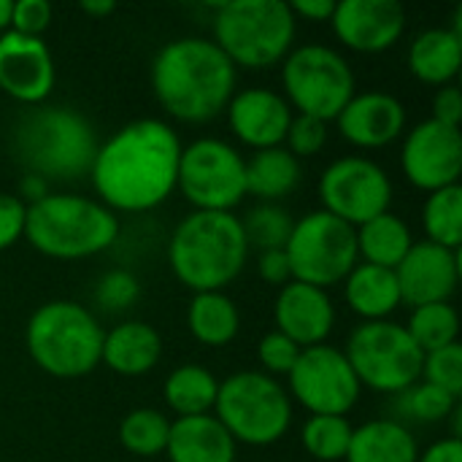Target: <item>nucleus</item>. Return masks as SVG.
I'll list each match as a JSON object with an SVG mask.
<instances>
[{"instance_id":"nucleus-31","label":"nucleus","mask_w":462,"mask_h":462,"mask_svg":"<svg viewBox=\"0 0 462 462\" xmlns=\"http://www.w3.org/2000/svg\"><path fill=\"white\" fill-rule=\"evenodd\" d=\"M422 225L430 244L457 252L462 244V187L452 184L428 195Z\"/></svg>"},{"instance_id":"nucleus-42","label":"nucleus","mask_w":462,"mask_h":462,"mask_svg":"<svg viewBox=\"0 0 462 462\" xmlns=\"http://www.w3.org/2000/svg\"><path fill=\"white\" fill-rule=\"evenodd\" d=\"M24 219H27V206L16 195L0 192V252L14 246L19 238H24Z\"/></svg>"},{"instance_id":"nucleus-44","label":"nucleus","mask_w":462,"mask_h":462,"mask_svg":"<svg viewBox=\"0 0 462 462\" xmlns=\"http://www.w3.org/2000/svg\"><path fill=\"white\" fill-rule=\"evenodd\" d=\"M257 273H260V279L265 284H273V287H284L287 282H292L290 260H287L284 249L260 252V257H257Z\"/></svg>"},{"instance_id":"nucleus-1","label":"nucleus","mask_w":462,"mask_h":462,"mask_svg":"<svg viewBox=\"0 0 462 462\" xmlns=\"http://www.w3.org/2000/svg\"><path fill=\"white\" fill-rule=\"evenodd\" d=\"M179 133L162 119H135L97 146L89 179L106 208L141 214L171 198L181 157Z\"/></svg>"},{"instance_id":"nucleus-37","label":"nucleus","mask_w":462,"mask_h":462,"mask_svg":"<svg viewBox=\"0 0 462 462\" xmlns=\"http://www.w3.org/2000/svg\"><path fill=\"white\" fill-rule=\"evenodd\" d=\"M422 382L449 393L452 398L460 401L462 395V346L449 344L439 352L425 355L422 363Z\"/></svg>"},{"instance_id":"nucleus-36","label":"nucleus","mask_w":462,"mask_h":462,"mask_svg":"<svg viewBox=\"0 0 462 462\" xmlns=\"http://www.w3.org/2000/svg\"><path fill=\"white\" fill-rule=\"evenodd\" d=\"M398 406H401V417L422 425H433V422H444L457 411V398L420 379L417 384H411L398 395Z\"/></svg>"},{"instance_id":"nucleus-38","label":"nucleus","mask_w":462,"mask_h":462,"mask_svg":"<svg viewBox=\"0 0 462 462\" xmlns=\"http://www.w3.org/2000/svg\"><path fill=\"white\" fill-rule=\"evenodd\" d=\"M287 152L298 160V157H314L325 149L328 143V122L314 119V116H292L290 130H287Z\"/></svg>"},{"instance_id":"nucleus-41","label":"nucleus","mask_w":462,"mask_h":462,"mask_svg":"<svg viewBox=\"0 0 462 462\" xmlns=\"http://www.w3.org/2000/svg\"><path fill=\"white\" fill-rule=\"evenodd\" d=\"M51 24V3L49 0H19L11 8V30L22 35L41 38V32Z\"/></svg>"},{"instance_id":"nucleus-23","label":"nucleus","mask_w":462,"mask_h":462,"mask_svg":"<svg viewBox=\"0 0 462 462\" xmlns=\"http://www.w3.org/2000/svg\"><path fill=\"white\" fill-rule=\"evenodd\" d=\"M162 357V338L146 322H122L103 336L100 363L119 376H143Z\"/></svg>"},{"instance_id":"nucleus-26","label":"nucleus","mask_w":462,"mask_h":462,"mask_svg":"<svg viewBox=\"0 0 462 462\" xmlns=\"http://www.w3.org/2000/svg\"><path fill=\"white\" fill-rule=\"evenodd\" d=\"M420 447L414 433L395 420H371L352 430L344 462H417Z\"/></svg>"},{"instance_id":"nucleus-30","label":"nucleus","mask_w":462,"mask_h":462,"mask_svg":"<svg viewBox=\"0 0 462 462\" xmlns=\"http://www.w3.org/2000/svg\"><path fill=\"white\" fill-rule=\"evenodd\" d=\"M219 382L203 365H181L165 379V403L181 417H203L214 411Z\"/></svg>"},{"instance_id":"nucleus-7","label":"nucleus","mask_w":462,"mask_h":462,"mask_svg":"<svg viewBox=\"0 0 462 462\" xmlns=\"http://www.w3.org/2000/svg\"><path fill=\"white\" fill-rule=\"evenodd\" d=\"M298 19L284 0H230L217 5L214 43L238 68L263 70L292 51Z\"/></svg>"},{"instance_id":"nucleus-14","label":"nucleus","mask_w":462,"mask_h":462,"mask_svg":"<svg viewBox=\"0 0 462 462\" xmlns=\"http://www.w3.org/2000/svg\"><path fill=\"white\" fill-rule=\"evenodd\" d=\"M287 376L292 398L311 414L346 417L363 390L346 355L328 344L300 349V357Z\"/></svg>"},{"instance_id":"nucleus-8","label":"nucleus","mask_w":462,"mask_h":462,"mask_svg":"<svg viewBox=\"0 0 462 462\" xmlns=\"http://www.w3.org/2000/svg\"><path fill=\"white\" fill-rule=\"evenodd\" d=\"M214 417L238 444L271 447L290 430L292 406L287 390L263 371H241L219 384Z\"/></svg>"},{"instance_id":"nucleus-33","label":"nucleus","mask_w":462,"mask_h":462,"mask_svg":"<svg viewBox=\"0 0 462 462\" xmlns=\"http://www.w3.org/2000/svg\"><path fill=\"white\" fill-rule=\"evenodd\" d=\"M352 425L346 417H328V414H311L303 425L300 441L303 449L322 462H344L349 444H352Z\"/></svg>"},{"instance_id":"nucleus-39","label":"nucleus","mask_w":462,"mask_h":462,"mask_svg":"<svg viewBox=\"0 0 462 462\" xmlns=\"http://www.w3.org/2000/svg\"><path fill=\"white\" fill-rule=\"evenodd\" d=\"M300 357V346H295L287 336H282L279 330L265 333L257 344V360L265 368L263 374L268 376H287L292 371V365Z\"/></svg>"},{"instance_id":"nucleus-32","label":"nucleus","mask_w":462,"mask_h":462,"mask_svg":"<svg viewBox=\"0 0 462 462\" xmlns=\"http://www.w3.org/2000/svg\"><path fill=\"white\" fill-rule=\"evenodd\" d=\"M411 341L422 349V355L439 352L449 344H457L460 333V317L455 306L449 303H430L411 311V319L406 325Z\"/></svg>"},{"instance_id":"nucleus-25","label":"nucleus","mask_w":462,"mask_h":462,"mask_svg":"<svg viewBox=\"0 0 462 462\" xmlns=\"http://www.w3.org/2000/svg\"><path fill=\"white\" fill-rule=\"evenodd\" d=\"M409 70L433 87H447L462 68V35L449 27H430L409 46Z\"/></svg>"},{"instance_id":"nucleus-35","label":"nucleus","mask_w":462,"mask_h":462,"mask_svg":"<svg viewBox=\"0 0 462 462\" xmlns=\"http://www.w3.org/2000/svg\"><path fill=\"white\" fill-rule=\"evenodd\" d=\"M241 225H244L246 244L257 246L260 252H268V249L287 246L295 219L290 217L287 208H282L276 203H263V206H254L249 211V217L241 219Z\"/></svg>"},{"instance_id":"nucleus-19","label":"nucleus","mask_w":462,"mask_h":462,"mask_svg":"<svg viewBox=\"0 0 462 462\" xmlns=\"http://www.w3.org/2000/svg\"><path fill=\"white\" fill-rule=\"evenodd\" d=\"M227 122L241 143L263 152L282 146L292 122V108L279 92L249 87L230 97Z\"/></svg>"},{"instance_id":"nucleus-46","label":"nucleus","mask_w":462,"mask_h":462,"mask_svg":"<svg viewBox=\"0 0 462 462\" xmlns=\"http://www.w3.org/2000/svg\"><path fill=\"white\" fill-rule=\"evenodd\" d=\"M417 462H462V441L455 436L441 439L433 447H428Z\"/></svg>"},{"instance_id":"nucleus-40","label":"nucleus","mask_w":462,"mask_h":462,"mask_svg":"<svg viewBox=\"0 0 462 462\" xmlns=\"http://www.w3.org/2000/svg\"><path fill=\"white\" fill-rule=\"evenodd\" d=\"M138 292H141V287H138L135 276L130 271H122V268L108 271L95 287V298L106 311H122V309L133 306Z\"/></svg>"},{"instance_id":"nucleus-43","label":"nucleus","mask_w":462,"mask_h":462,"mask_svg":"<svg viewBox=\"0 0 462 462\" xmlns=\"http://www.w3.org/2000/svg\"><path fill=\"white\" fill-rule=\"evenodd\" d=\"M430 119H436L441 125H449V127H460L462 92L457 87H452V84L439 87V92L433 95V116Z\"/></svg>"},{"instance_id":"nucleus-11","label":"nucleus","mask_w":462,"mask_h":462,"mask_svg":"<svg viewBox=\"0 0 462 462\" xmlns=\"http://www.w3.org/2000/svg\"><path fill=\"white\" fill-rule=\"evenodd\" d=\"M284 254L292 282L328 290L357 265V233L328 211H311L292 225Z\"/></svg>"},{"instance_id":"nucleus-34","label":"nucleus","mask_w":462,"mask_h":462,"mask_svg":"<svg viewBox=\"0 0 462 462\" xmlns=\"http://www.w3.org/2000/svg\"><path fill=\"white\" fill-rule=\"evenodd\" d=\"M171 422L154 409H135L119 422V444L138 457H154L165 452Z\"/></svg>"},{"instance_id":"nucleus-2","label":"nucleus","mask_w":462,"mask_h":462,"mask_svg":"<svg viewBox=\"0 0 462 462\" xmlns=\"http://www.w3.org/2000/svg\"><path fill=\"white\" fill-rule=\"evenodd\" d=\"M152 89L171 116L200 125L219 116L236 95V65L208 38H176L152 62Z\"/></svg>"},{"instance_id":"nucleus-13","label":"nucleus","mask_w":462,"mask_h":462,"mask_svg":"<svg viewBox=\"0 0 462 462\" xmlns=\"http://www.w3.org/2000/svg\"><path fill=\"white\" fill-rule=\"evenodd\" d=\"M322 211L360 227L384 214L393 200V181L382 165L368 157H341L330 162L319 179Z\"/></svg>"},{"instance_id":"nucleus-4","label":"nucleus","mask_w":462,"mask_h":462,"mask_svg":"<svg viewBox=\"0 0 462 462\" xmlns=\"http://www.w3.org/2000/svg\"><path fill=\"white\" fill-rule=\"evenodd\" d=\"M249 254L244 225L233 211H192L168 244L176 279L198 292H222L238 279Z\"/></svg>"},{"instance_id":"nucleus-16","label":"nucleus","mask_w":462,"mask_h":462,"mask_svg":"<svg viewBox=\"0 0 462 462\" xmlns=\"http://www.w3.org/2000/svg\"><path fill=\"white\" fill-rule=\"evenodd\" d=\"M54 60L43 38L5 30L0 35V89L24 103L41 106L54 89Z\"/></svg>"},{"instance_id":"nucleus-12","label":"nucleus","mask_w":462,"mask_h":462,"mask_svg":"<svg viewBox=\"0 0 462 462\" xmlns=\"http://www.w3.org/2000/svg\"><path fill=\"white\" fill-rule=\"evenodd\" d=\"M176 187L198 211H233L246 195V160L219 138H198L181 149Z\"/></svg>"},{"instance_id":"nucleus-3","label":"nucleus","mask_w":462,"mask_h":462,"mask_svg":"<svg viewBox=\"0 0 462 462\" xmlns=\"http://www.w3.org/2000/svg\"><path fill=\"white\" fill-rule=\"evenodd\" d=\"M11 146L24 173L43 181H76L89 176L100 143L79 111L68 106H30L14 125Z\"/></svg>"},{"instance_id":"nucleus-18","label":"nucleus","mask_w":462,"mask_h":462,"mask_svg":"<svg viewBox=\"0 0 462 462\" xmlns=\"http://www.w3.org/2000/svg\"><path fill=\"white\" fill-rule=\"evenodd\" d=\"M401 303L420 309L449 303L460 282V254L430 241H420L395 268Z\"/></svg>"},{"instance_id":"nucleus-48","label":"nucleus","mask_w":462,"mask_h":462,"mask_svg":"<svg viewBox=\"0 0 462 462\" xmlns=\"http://www.w3.org/2000/svg\"><path fill=\"white\" fill-rule=\"evenodd\" d=\"M116 5L111 3V0H84L81 3V11H87L89 16H106V14H111Z\"/></svg>"},{"instance_id":"nucleus-45","label":"nucleus","mask_w":462,"mask_h":462,"mask_svg":"<svg viewBox=\"0 0 462 462\" xmlns=\"http://www.w3.org/2000/svg\"><path fill=\"white\" fill-rule=\"evenodd\" d=\"M292 16H303L309 22H330L333 11H336V0H292L287 3Z\"/></svg>"},{"instance_id":"nucleus-24","label":"nucleus","mask_w":462,"mask_h":462,"mask_svg":"<svg viewBox=\"0 0 462 462\" xmlns=\"http://www.w3.org/2000/svg\"><path fill=\"white\" fill-rule=\"evenodd\" d=\"M344 298L349 309L363 317V322L387 319L401 306V290L395 271L357 263L352 273L344 279Z\"/></svg>"},{"instance_id":"nucleus-29","label":"nucleus","mask_w":462,"mask_h":462,"mask_svg":"<svg viewBox=\"0 0 462 462\" xmlns=\"http://www.w3.org/2000/svg\"><path fill=\"white\" fill-rule=\"evenodd\" d=\"M189 333L206 346H225L238 336L241 317L225 292H198L187 311Z\"/></svg>"},{"instance_id":"nucleus-47","label":"nucleus","mask_w":462,"mask_h":462,"mask_svg":"<svg viewBox=\"0 0 462 462\" xmlns=\"http://www.w3.org/2000/svg\"><path fill=\"white\" fill-rule=\"evenodd\" d=\"M49 195V181H43L41 176H32V173H24L22 176V181H19V200L24 203V206H32V203H38L41 198H46Z\"/></svg>"},{"instance_id":"nucleus-17","label":"nucleus","mask_w":462,"mask_h":462,"mask_svg":"<svg viewBox=\"0 0 462 462\" xmlns=\"http://www.w3.org/2000/svg\"><path fill=\"white\" fill-rule=\"evenodd\" d=\"M336 38L360 54H379L406 30V8L398 0H341L330 16Z\"/></svg>"},{"instance_id":"nucleus-28","label":"nucleus","mask_w":462,"mask_h":462,"mask_svg":"<svg viewBox=\"0 0 462 462\" xmlns=\"http://www.w3.org/2000/svg\"><path fill=\"white\" fill-rule=\"evenodd\" d=\"M300 181V162L284 149H263L246 162V192L263 203H276L290 195Z\"/></svg>"},{"instance_id":"nucleus-21","label":"nucleus","mask_w":462,"mask_h":462,"mask_svg":"<svg viewBox=\"0 0 462 462\" xmlns=\"http://www.w3.org/2000/svg\"><path fill=\"white\" fill-rule=\"evenodd\" d=\"M341 135L360 149H382L406 130V108L395 95L360 92L336 116Z\"/></svg>"},{"instance_id":"nucleus-6","label":"nucleus","mask_w":462,"mask_h":462,"mask_svg":"<svg viewBox=\"0 0 462 462\" xmlns=\"http://www.w3.org/2000/svg\"><path fill=\"white\" fill-rule=\"evenodd\" d=\"M103 328L73 300H51L32 311L24 341L32 363L57 379H79L100 365Z\"/></svg>"},{"instance_id":"nucleus-9","label":"nucleus","mask_w":462,"mask_h":462,"mask_svg":"<svg viewBox=\"0 0 462 462\" xmlns=\"http://www.w3.org/2000/svg\"><path fill=\"white\" fill-rule=\"evenodd\" d=\"M344 355L360 387H371L384 395H401L422 379L425 355L411 341L406 325L393 319L357 325Z\"/></svg>"},{"instance_id":"nucleus-10","label":"nucleus","mask_w":462,"mask_h":462,"mask_svg":"<svg viewBox=\"0 0 462 462\" xmlns=\"http://www.w3.org/2000/svg\"><path fill=\"white\" fill-rule=\"evenodd\" d=\"M284 100L303 116L336 119L357 95L352 65L330 46L309 43L292 49L282 62Z\"/></svg>"},{"instance_id":"nucleus-5","label":"nucleus","mask_w":462,"mask_h":462,"mask_svg":"<svg viewBox=\"0 0 462 462\" xmlns=\"http://www.w3.org/2000/svg\"><path fill=\"white\" fill-rule=\"evenodd\" d=\"M119 236V219L100 200L49 192L27 206L24 238L51 260H84L106 252Z\"/></svg>"},{"instance_id":"nucleus-27","label":"nucleus","mask_w":462,"mask_h":462,"mask_svg":"<svg viewBox=\"0 0 462 462\" xmlns=\"http://www.w3.org/2000/svg\"><path fill=\"white\" fill-rule=\"evenodd\" d=\"M355 233H357V257H363V263L368 265H379L390 271H395L401 260L409 254V249L414 246L409 225L390 211L355 227Z\"/></svg>"},{"instance_id":"nucleus-20","label":"nucleus","mask_w":462,"mask_h":462,"mask_svg":"<svg viewBox=\"0 0 462 462\" xmlns=\"http://www.w3.org/2000/svg\"><path fill=\"white\" fill-rule=\"evenodd\" d=\"M273 317L279 325L276 330L300 349L325 344L336 325V309L328 298V290L309 287L300 282H287L282 287Z\"/></svg>"},{"instance_id":"nucleus-15","label":"nucleus","mask_w":462,"mask_h":462,"mask_svg":"<svg viewBox=\"0 0 462 462\" xmlns=\"http://www.w3.org/2000/svg\"><path fill=\"white\" fill-rule=\"evenodd\" d=\"M401 165L417 189L436 192L457 184L462 173L460 127H449L436 119L414 125L403 138Z\"/></svg>"},{"instance_id":"nucleus-22","label":"nucleus","mask_w":462,"mask_h":462,"mask_svg":"<svg viewBox=\"0 0 462 462\" xmlns=\"http://www.w3.org/2000/svg\"><path fill=\"white\" fill-rule=\"evenodd\" d=\"M165 455L171 462H236V441L214 414L181 417L171 425Z\"/></svg>"},{"instance_id":"nucleus-49","label":"nucleus","mask_w":462,"mask_h":462,"mask_svg":"<svg viewBox=\"0 0 462 462\" xmlns=\"http://www.w3.org/2000/svg\"><path fill=\"white\" fill-rule=\"evenodd\" d=\"M11 8H14V0H0V35L11 27Z\"/></svg>"}]
</instances>
